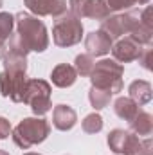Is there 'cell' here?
I'll return each mask as SVG.
<instances>
[{
  "instance_id": "obj_30",
  "label": "cell",
  "mask_w": 153,
  "mask_h": 155,
  "mask_svg": "<svg viewBox=\"0 0 153 155\" xmlns=\"http://www.w3.org/2000/svg\"><path fill=\"white\" fill-rule=\"evenodd\" d=\"M150 0H135V4H139V5H144V4H148Z\"/></svg>"
},
{
  "instance_id": "obj_12",
  "label": "cell",
  "mask_w": 153,
  "mask_h": 155,
  "mask_svg": "<svg viewBox=\"0 0 153 155\" xmlns=\"http://www.w3.org/2000/svg\"><path fill=\"white\" fill-rule=\"evenodd\" d=\"M77 114L76 110L69 105H56L52 110V124L60 132H69L76 126Z\"/></svg>"
},
{
  "instance_id": "obj_22",
  "label": "cell",
  "mask_w": 153,
  "mask_h": 155,
  "mask_svg": "<svg viewBox=\"0 0 153 155\" xmlns=\"http://www.w3.org/2000/svg\"><path fill=\"white\" fill-rule=\"evenodd\" d=\"M13 27H15V15L0 13V41L2 43H5L13 35Z\"/></svg>"
},
{
  "instance_id": "obj_13",
  "label": "cell",
  "mask_w": 153,
  "mask_h": 155,
  "mask_svg": "<svg viewBox=\"0 0 153 155\" xmlns=\"http://www.w3.org/2000/svg\"><path fill=\"white\" fill-rule=\"evenodd\" d=\"M85 49L90 56H105L112 49V40L103 31H92L85 38Z\"/></svg>"
},
{
  "instance_id": "obj_7",
  "label": "cell",
  "mask_w": 153,
  "mask_h": 155,
  "mask_svg": "<svg viewBox=\"0 0 153 155\" xmlns=\"http://www.w3.org/2000/svg\"><path fill=\"white\" fill-rule=\"evenodd\" d=\"M27 87V72L2 71L0 72V94L9 97L13 103H24V94Z\"/></svg>"
},
{
  "instance_id": "obj_9",
  "label": "cell",
  "mask_w": 153,
  "mask_h": 155,
  "mask_svg": "<svg viewBox=\"0 0 153 155\" xmlns=\"http://www.w3.org/2000/svg\"><path fill=\"white\" fill-rule=\"evenodd\" d=\"M69 7L76 18H92V20H105L110 16V11L103 4V0H69Z\"/></svg>"
},
{
  "instance_id": "obj_29",
  "label": "cell",
  "mask_w": 153,
  "mask_h": 155,
  "mask_svg": "<svg viewBox=\"0 0 153 155\" xmlns=\"http://www.w3.org/2000/svg\"><path fill=\"white\" fill-rule=\"evenodd\" d=\"M5 52H7V47H5V43H2V41H0V60L5 56Z\"/></svg>"
},
{
  "instance_id": "obj_18",
  "label": "cell",
  "mask_w": 153,
  "mask_h": 155,
  "mask_svg": "<svg viewBox=\"0 0 153 155\" xmlns=\"http://www.w3.org/2000/svg\"><path fill=\"white\" fill-rule=\"evenodd\" d=\"M110 99H112V94L108 90H103V88H97V87H90V90H88V101L94 107V110L106 108L110 105Z\"/></svg>"
},
{
  "instance_id": "obj_4",
  "label": "cell",
  "mask_w": 153,
  "mask_h": 155,
  "mask_svg": "<svg viewBox=\"0 0 153 155\" xmlns=\"http://www.w3.org/2000/svg\"><path fill=\"white\" fill-rule=\"evenodd\" d=\"M83 38V24L72 13L65 11L63 15L56 16L52 25V41L58 47H72Z\"/></svg>"
},
{
  "instance_id": "obj_33",
  "label": "cell",
  "mask_w": 153,
  "mask_h": 155,
  "mask_svg": "<svg viewBox=\"0 0 153 155\" xmlns=\"http://www.w3.org/2000/svg\"><path fill=\"white\" fill-rule=\"evenodd\" d=\"M2 4H4V0H0V7H2Z\"/></svg>"
},
{
  "instance_id": "obj_14",
  "label": "cell",
  "mask_w": 153,
  "mask_h": 155,
  "mask_svg": "<svg viewBox=\"0 0 153 155\" xmlns=\"http://www.w3.org/2000/svg\"><path fill=\"white\" fill-rule=\"evenodd\" d=\"M50 79H52V85L58 87V88H69L76 83L77 79V72L76 69L69 63H60L52 69L50 72Z\"/></svg>"
},
{
  "instance_id": "obj_28",
  "label": "cell",
  "mask_w": 153,
  "mask_h": 155,
  "mask_svg": "<svg viewBox=\"0 0 153 155\" xmlns=\"http://www.w3.org/2000/svg\"><path fill=\"white\" fill-rule=\"evenodd\" d=\"M11 123L5 117H0V139H7L11 135Z\"/></svg>"
},
{
  "instance_id": "obj_23",
  "label": "cell",
  "mask_w": 153,
  "mask_h": 155,
  "mask_svg": "<svg viewBox=\"0 0 153 155\" xmlns=\"http://www.w3.org/2000/svg\"><path fill=\"white\" fill-rule=\"evenodd\" d=\"M7 47V52H13V54H18V56H27L31 51L27 49V45L24 43V40L20 38V35L18 33H15V35H11L9 36V43L5 45Z\"/></svg>"
},
{
  "instance_id": "obj_25",
  "label": "cell",
  "mask_w": 153,
  "mask_h": 155,
  "mask_svg": "<svg viewBox=\"0 0 153 155\" xmlns=\"http://www.w3.org/2000/svg\"><path fill=\"white\" fill-rule=\"evenodd\" d=\"M151 52H153V47H151V43H148V45H144L141 49V54L137 58L139 63L142 65V69H146V71L151 69Z\"/></svg>"
},
{
  "instance_id": "obj_6",
  "label": "cell",
  "mask_w": 153,
  "mask_h": 155,
  "mask_svg": "<svg viewBox=\"0 0 153 155\" xmlns=\"http://www.w3.org/2000/svg\"><path fill=\"white\" fill-rule=\"evenodd\" d=\"M139 24V13L137 11H126L122 15H110L105 20H101V29L108 38L119 40L122 35H130L133 27Z\"/></svg>"
},
{
  "instance_id": "obj_11",
  "label": "cell",
  "mask_w": 153,
  "mask_h": 155,
  "mask_svg": "<svg viewBox=\"0 0 153 155\" xmlns=\"http://www.w3.org/2000/svg\"><path fill=\"white\" fill-rule=\"evenodd\" d=\"M141 49L142 45H139L135 40H132L130 36L126 38H119L112 45V54H114L115 61H121V63H130V61H135L141 54Z\"/></svg>"
},
{
  "instance_id": "obj_27",
  "label": "cell",
  "mask_w": 153,
  "mask_h": 155,
  "mask_svg": "<svg viewBox=\"0 0 153 155\" xmlns=\"http://www.w3.org/2000/svg\"><path fill=\"white\" fill-rule=\"evenodd\" d=\"M137 155H153V141H151V137H146V139L141 141L139 150H137Z\"/></svg>"
},
{
  "instance_id": "obj_16",
  "label": "cell",
  "mask_w": 153,
  "mask_h": 155,
  "mask_svg": "<svg viewBox=\"0 0 153 155\" xmlns=\"http://www.w3.org/2000/svg\"><path fill=\"white\" fill-rule=\"evenodd\" d=\"M130 132H133L135 135H146L150 137L153 132V116L146 110L137 112V116L130 121Z\"/></svg>"
},
{
  "instance_id": "obj_17",
  "label": "cell",
  "mask_w": 153,
  "mask_h": 155,
  "mask_svg": "<svg viewBox=\"0 0 153 155\" xmlns=\"http://www.w3.org/2000/svg\"><path fill=\"white\" fill-rule=\"evenodd\" d=\"M114 112L115 116L119 117V119H122V121H132L133 117L137 116V112H139V105L133 101V99H130V97H117L114 103Z\"/></svg>"
},
{
  "instance_id": "obj_15",
  "label": "cell",
  "mask_w": 153,
  "mask_h": 155,
  "mask_svg": "<svg viewBox=\"0 0 153 155\" xmlns=\"http://www.w3.org/2000/svg\"><path fill=\"white\" fill-rule=\"evenodd\" d=\"M128 97L130 99H133L139 107H142V105H146V103H150L151 101V83L150 81H146V79H135V81H132L130 83V87H128Z\"/></svg>"
},
{
  "instance_id": "obj_19",
  "label": "cell",
  "mask_w": 153,
  "mask_h": 155,
  "mask_svg": "<svg viewBox=\"0 0 153 155\" xmlns=\"http://www.w3.org/2000/svg\"><path fill=\"white\" fill-rule=\"evenodd\" d=\"M2 61H4V71L27 72V56H18V54H13V52H5Z\"/></svg>"
},
{
  "instance_id": "obj_5",
  "label": "cell",
  "mask_w": 153,
  "mask_h": 155,
  "mask_svg": "<svg viewBox=\"0 0 153 155\" xmlns=\"http://www.w3.org/2000/svg\"><path fill=\"white\" fill-rule=\"evenodd\" d=\"M50 83L45 79H27V87H25V94H24V103L31 107L34 116H45L50 108Z\"/></svg>"
},
{
  "instance_id": "obj_32",
  "label": "cell",
  "mask_w": 153,
  "mask_h": 155,
  "mask_svg": "<svg viewBox=\"0 0 153 155\" xmlns=\"http://www.w3.org/2000/svg\"><path fill=\"white\" fill-rule=\"evenodd\" d=\"M24 155H40V153H24Z\"/></svg>"
},
{
  "instance_id": "obj_20",
  "label": "cell",
  "mask_w": 153,
  "mask_h": 155,
  "mask_svg": "<svg viewBox=\"0 0 153 155\" xmlns=\"http://www.w3.org/2000/svg\"><path fill=\"white\" fill-rule=\"evenodd\" d=\"M94 65H96V61H94V56H90V54H77L74 60V69H76L77 76L81 78L90 76Z\"/></svg>"
},
{
  "instance_id": "obj_10",
  "label": "cell",
  "mask_w": 153,
  "mask_h": 155,
  "mask_svg": "<svg viewBox=\"0 0 153 155\" xmlns=\"http://www.w3.org/2000/svg\"><path fill=\"white\" fill-rule=\"evenodd\" d=\"M29 13L34 16H60L67 11V0H24Z\"/></svg>"
},
{
  "instance_id": "obj_24",
  "label": "cell",
  "mask_w": 153,
  "mask_h": 155,
  "mask_svg": "<svg viewBox=\"0 0 153 155\" xmlns=\"http://www.w3.org/2000/svg\"><path fill=\"white\" fill-rule=\"evenodd\" d=\"M103 4L106 5V9L112 13H119V11H126L130 7L135 5V0H103Z\"/></svg>"
},
{
  "instance_id": "obj_31",
  "label": "cell",
  "mask_w": 153,
  "mask_h": 155,
  "mask_svg": "<svg viewBox=\"0 0 153 155\" xmlns=\"http://www.w3.org/2000/svg\"><path fill=\"white\" fill-rule=\"evenodd\" d=\"M0 155H9V153H7L5 150H0Z\"/></svg>"
},
{
  "instance_id": "obj_3",
  "label": "cell",
  "mask_w": 153,
  "mask_h": 155,
  "mask_svg": "<svg viewBox=\"0 0 153 155\" xmlns=\"http://www.w3.org/2000/svg\"><path fill=\"white\" fill-rule=\"evenodd\" d=\"M122 74H124V67L119 61L101 60L94 65V69L90 72V81H92V87L108 90L110 94H117L124 87Z\"/></svg>"
},
{
  "instance_id": "obj_8",
  "label": "cell",
  "mask_w": 153,
  "mask_h": 155,
  "mask_svg": "<svg viewBox=\"0 0 153 155\" xmlns=\"http://www.w3.org/2000/svg\"><path fill=\"white\" fill-rule=\"evenodd\" d=\"M106 143H108L110 150L117 155H137L141 139L133 132H128V130H122V128H115V130H112L108 134Z\"/></svg>"
},
{
  "instance_id": "obj_1",
  "label": "cell",
  "mask_w": 153,
  "mask_h": 155,
  "mask_svg": "<svg viewBox=\"0 0 153 155\" xmlns=\"http://www.w3.org/2000/svg\"><path fill=\"white\" fill-rule=\"evenodd\" d=\"M15 25H16V33L20 35V38L24 40L29 51L43 52L49 47L47 27L41 20H38V16L27 11H20L15 15Z\"/></svg>"
},
{
  "instance_id": "obj_21",
  "label": "cell",
  "mask_w": 153,
  "mask_h": 155,
  "mask_svg": "<svg viewBox=\"0 0 153 155\" xmlns=\"http://www.w3.org/2000/svg\"><path fill=\"white\" fill-rule=\"evenodd\" d=\"M81 128H83L85 134H99L103 130V117L99 116L97 112L88 114L81 121Z\"/></svg>"
},
{
  "instance_id": "obj_26",
  "label": "cell",
  "mask_w": 153,
  "mask_h": 155,
  "mask_svg": "<svg viewBox=\"0 0 153 155\" xmlns=\"http://www.w3.org/2000/svg\"><path fill=\"white\" fill-rule=\"evenodd\" d=\"M153 9L151 5H148V7H144L141 13H139V20H141V24L142 25H146V27H150V29H153Z\"/></svg>"
},
{
  "instance_id": "obj_2",
  "label": "cell",
  "mask_w": 153,
  "mask_h": 155,
  "mask_svg": "<svg viewBox=\"0 0 153 155\" xmlns=\"http://www.w3.org/2000/svg\"><path fill=\"white\" fill-rule=\"evenodd\" d=\"M49 134L50 124L43 117H25L11 130L15 144L22 150H29L31 146L43 143L49 137Z\"/></svg>"
}]
</instances>
